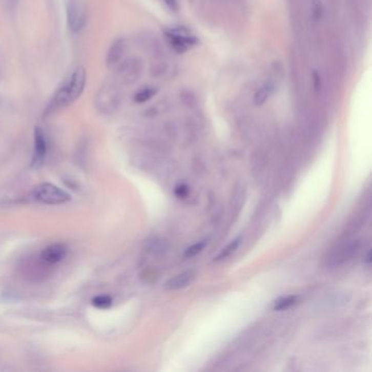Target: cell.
<instances>
[{
  "instance_id": "13",
  "label": "cell",
  "mask_w": 372,
  "mask_h": 372,
  "mask_svg": "<svg viewBox=\"0 0 372 372\" xmlns=\"http://www.w3.org/2000/svg\"><path fill=\"white\" fill-rule=\"evenodd\" d=\"M141 42L140 44L141 46L144 48V50L151 55H153L156 58L162 57V45L159 44V42L153 37L152 35H146L141 37Z\"/></svg>"
},
{
  "instance_id": "14",
  "label": "cell",
  "mask_w": 372,
  "mask_h": 372,
  "mask_svg": "<svg viewBox=\"0 0 372 372\" xmlns=\"http://www.w3.org/2000/svg\"><path fill=\"white\" fill-rule=\"evenodd\" d=\"M172 69L173 67L171 64H169V61L166 60V59H164L163 57H159L157 58V60L152 65L150 72L153 78H163L166 74L171 72Z\"/></svg>"
},
{
  "instance_id": "3",
  "label": "cell",
  "mask_w": 372,
  "mask_h": 372,
  "mask_svg": "<svg viewBox=\"0 0 372 372\" xmlns=\"http://www.w3.org/2000/svg\"><path fill=\"white\" fill-rule=\"evenodd\" d=\"M114 80L120 86H132L141 78L143 64L139 58H128L121 60L115 68Z\"/></svg>"
},
{
  "instance_id": "19",
  "label": "cell",
  "mask_w": 372,
  "mask_h": 372,
  "mask_svg": "<svg viewBox=\"0 0 372 372\" xmlns=\"http://www.w3.org/2000/svg\"><path fill=\"white\" fill-rule=\"evenodd\" d=\"M204 246H205V243H204V242H198V243H196V244H193V246H191L190 248H188L187 250H185V252H184V257L191 258V257L197 256L198 253H200V252L203 250V248H204Z\"/></svg>"
},
{
  "instance_id": "4",
  "label": "cell",
  "mask_w": 372,
  "mask_h": 372,
  "mask_svg": "<svg viewBox=\"0 0 372 372\" xmlns=\"http://www.w3.org/2000/svg\"><path fill=\"white\" fill-rule=\"evenodd\" d=\"M34 199L49 205L63 204L70 201V196L66 191L52 183H42L34 189Z\"/></svg>"
},
{
  "instance_id": "20",
  "label": "cell",
  "mask_w": 372,
  "mask_h": 372,
  "mask_svg": "<svg viewBox=\"0 0 372 372\" xmlns=\"http://www.w3.org/2000/svg\"><path fill=\"white\" fill-rule=\"evenodd\" d=\"M188 193H189V189H188V187H187V185H185V184H180V185H178V187H177V188L175 189V194H176V196L178 197L179 199H180V198H181V199L185 198V197L188 196Z\"/></svg>"
},
{
  "instance_id": "17",
  "label": "cell",
  "mask_w": 372,
  "mask_h": 372,
  "mask_svg": "<svg viewBox=\"0 0 372 372\" xmlns=\"http://www.w3.org/2000/svg\"><path fill=\"white\" fill-rule=\"evenodd\" d=\"M239 242H240V239L238 238V239L233 240L231 243H228L227 246L221 252H219V255L215 258V260L216 261H221V260H224V259L230 257L232 253H234L237 250V248H238Z\"/></svg>"
},
{
  "instance_id": "7",
  "label": "cell",
  "mask_w": 372,
  "mask_h": 372,
  "mask_svg": "<svg viewBox=\"0 0 372 372\" xmlns=\"http://www.w3.org/2000/svg\"><path fill=\"white\" fill-rule=\"evenodd\" d=\"M47 154V138L40 127L34 129V150L32 157V167L38 169L43 166Z\"/></svg>"
},
{
  "instance_id": "6",
  "label": "cell",
  "mask_w": 372,
  "mask_h": 372,
  "mask_svg": "<svg viewBox=\"0 0 372 372\" xmlns=\"http://www.w3.org/2000/svg\"><path fill=\"white\" fill-rule=\"evenodd\" d=\"M88 20L87 8L81 0H69L67 4V24L70 32L79 33L86 27Z\"/></svg>"
},
{
  "instance_id": "23",
  "label": "cell",
  "mask_w": 372,
  "mask_h": 372,
  "mask_svg": "<svg viewBox=\"0 0 372 372\" xmlns=\"http://www.w3.org/2000/svg\"><path fill=\"white\" fill-rule=\"evenodd\" d=\"M370 261H371V259H370V251L368 252V256H367V263L369 264L370 263Z\"/></svg>"
},
{
  "instance_id": "11",
  "label": "cell",
  "mask_w": 372,
  "mask_h": 372,
  "mask_svg": "<svg viewBox=\"0 0 372 372\" xmlns=\"http://www.w3.org/2000/svg\"><path fill=\"white\" fill-rule=\"evenodd\" d=\"M196 277V273L194 271H185V272L175 276L172 280H169L166 284H165V288L167 291H177V290H181L187 287L188 285L191 284V282L194 280Z\"/></svg>"
},
{
  "instance_id": "18",
  "label": "cell",
  "mask_w": 372,
  "mask_h": 372,
  "mask_svg": "<svg viewBox=\"0 0 372 372\" xmlns=\"http://www.w3.org/2000/svg\"><path fill=\"white\" fill-rule=\"evenodd\" d=\"M112 298L109 296L106 295H100V296H96V297L92 300L93 306L99 308V309H106L108 307L112 306Z\"/></svg>"
},
{
  "instance_id": "8",
  "label": "cell",
  "mask_w": 372,
  "mask_h": 372,
  "mask_svg": "<svg viewBox=\"0 0 372 372\" xmlns=\"http://www.w3.org/2000/svg\"><path fill=\"white\" fill-rule=\"evenodd\" d=\"M358 242L357 241H349L347 243H343L338 246L332 253L331 256L327 257V264L329 265H340L345 263L346 261L352 259L354 255H356L358 251Z\"/></svg>"
},
{
  "instance_id": "15",
  "label": "cell",
  "mask_w": 372,
  "mask_h": 372,
  "mask_svg": "<svg viewBox=\"0 0 372 372\" xmlns=\"http://www.w3.org/2000/svg\"><path fill=\"white\" fill-rule=\"evenodd\" d=\"M157 92L158 89L155 87H144L135 93L133 96V100L138 104H143L146 103V101L150 100L151 98H153L157 94Z\"/></svg>"
},
{
  "instance_id": "2",
  "label": "cell",
  "mask_w": 372,
  "mask_h": 372,
  "mask_svg": "<svg viewBox=\"0 0 372 372\" xmlns=\"http://www.w3.org/2000/svg\"><path fill=\"white\" fill-rule=\"evenodd\" d=\"M123 99L121 86L114 79H108L96 91L94 96V106L100 114H114Z\"/></svg>"
},
{
  "instance_id": "22",
  "label": "cell",
  "mask_w": 372,
  "mask_h": 372,
  "mask_svg": "<svg viewBox=\"0 0 372 372\" xmlns=\"http://www.w3.org/2000/svg\"><path fill=\"white\" fill-rule=\"evenodd\" d=\"M20 0H4V5L6 7L7 10H14L16 7H18Z\"/></svg>"
},
{
  "instance_id": "21",
  "label": "cell",
  "mask_w": 372,
  "mask_h": 372,
  "mask_svg": "<svg viewBox=\"0 0 372 372\" xmlns=\"http://www.w3.org/2000/svg\"><path fill=\"white\" fill-rule=\"evenodd\" d=\"M168 10L173 12H177L179 10V2L178 0H163Z\"/></svg>"
},
{
  "instance_id": "12",
  "label": "cell",
  "mask_w": 372,
  "mask_h": 372,
  "mask_svg": "<svg viewBox=\"0 0 372 372\" xmlns=\"http://www.w3.org/2000/svg\"><path fill=\"white\" fill-rule=\"evenodd\" d=\"M275 92V83L272 80H268L256 91L253 95V103L256 106L264 105Z\"/></svg>"
},
{
  "instance_id": "5",
  "label": "cell",
  "mask_w": 372,
  "mask_h": 372,
  "mask_svg": "<svg viewBox=\"0 0 372 372\" xmlns=\"http://www.w3.org/2000/svg\"><path fill=\"white\" fill-rule=\"evenodd\" d=\"M165 37L174 50L178 53H184L191 47L196 46L198 39L191 32L183 27L172 28L165 32Z\"/></svg>"
},
{
  "instance_id": "9",
  "label": "cell",
  "mask_w": 372,
  "mask_h": 372,
  "mask_svg": "<svg viewBox=\"0 0 372 372\" xmlns=\"http://www.w3.org/2000/svg\"><path fill=\"white\" fill-rule=\"evenodd\" d=\"M127 47H128V43H127V39L125 37H118L113 42L106 54L105 63L107 68L114 69L122 60V58L127 52Z\"/></svg>"
},
{
  "instance_id": "10",
  "label": "cell",
  "mask_w": 372,
  "mask_h": 372,
  "mask_svg": "<svg viewBox=\"0 0 372 372\" xmlns=\"http://www.w3.org/2000/svg\"><path fill=\"white\" fill-rule=\"evenodd\" d=\"M67 251L68 249L64 243L50 244L40 252V260L48 265L56 264L66 258Z\"/></svg>"
},
{
  "instance_id": "1",
  "label": "cell",
  "mask_w": 372,
  "mask_h": 372,
  "mask_svg": "<svg viewBox=\"0 0 372 372\" xmlns=\"http://www.w3.org/2000/svg\"><path fill=\"white\" fill-rule=\"evenodd\" d=\"M87 86V70L77 67L57 89L44 112V117L52 116L61 109L70 106L84 92Z\"/></svg>"
},
{
  "instance_id": "16",
  "label": "cell",
  "mask_w": 372,
  "mask_h": 372,
  "mask_svg": "<svg viewBox=\"0 0 372 372\" xmlns=\"http://www.w3.org/2000/svg\"><path fill=\"white\" fill-rule=\"evenodd\" d=\"M298 302V297L297 296H287V297L278 299L275 302L274 309L277 311H282V310H286L291 308L294 304H296Z\"/></svg>"
}]
</instances>
